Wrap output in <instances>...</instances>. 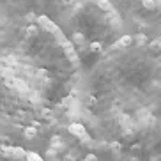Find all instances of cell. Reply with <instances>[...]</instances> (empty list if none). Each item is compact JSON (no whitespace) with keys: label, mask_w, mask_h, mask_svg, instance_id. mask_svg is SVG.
<instances>
[{"label":"cell","mask_w":161,"mask_h":161,"mask_svg":"<svg viewBox=\"0 0 161 161\" xmlns=\"http://www.w3.org/2000/svg\"><path fill=\"white\" fill-rule=\"evenodd\" d=\"M131 43H133V37H131V36H124V37H120V41H119V46L126 48V46H129Z\"/></svg>","instance_id":"cell-5"},{"label":"cell","mask_w":161,"mask_h":161,"mask_svg":"<svg viewBox=\"0 0 161 161\" xmlns=\"http://www.w3.org/2000/svg\"><path fill=\"white\" fill-rule=\"evenodd\" d=\"M0 66H4V60H0Z\"/></svg>","instance_id":"cell-17"},{"label":"cell","mask_w":161,"mask_h":161,"mask_svg":"<svg viewBox=\"0 0 161 161\" xmlns=\"http://www.w3.org/2000/svg\"><path fill=\"white\" fill-rule=\"evenodd\" d=\"M83 41V36H80V34H75V43H81Z\"/></svg>","instance_id":"cell-14"},{"label":"cell","mask_w":161,"mask_h":161,"mask_svg":"<svg viewBox=\"0 0 161 161\" xmlns=\"http://www.w3.org/2000/svg\"><path fill=\"white\" fill-rule=\"evenodd\" d=\"M25 18H27V21H29V23H32V21H36V19H37V18H36V14H32V13H29Z\"/></svg>","instance_id":"cell-12"},{"label":"cell","mask_w":161,"mask_h":161,"mask_svg":"<svg viewBox=\"0 0 161 161\" xmlns=\"http://www.w3.org/2000/svg\"><path fill=\"white\" fill-rule=\"evenodd\" d=\"M14 87H16V89H18V90H21V92H29V85H27V83H25V81L23 80H19V78H16V76H14Z\"/></svg>","instance_id":"cell-4"},{"label":"cell","mask_w":161,"mask_h":161,"mask_svg":"<svg viewBox=\"0 0 161 161\" xmlns=\"http://www.w3.org/2000/svg\"><path fill=\"white\" fill-rule=\"evenodd\" d=\"M25 136H27V138H34V136H36V129L27 128V129H25Z\"/></svg>","instance_id":"cell-10"},{"label":"cell","mask_w":161,"mask_h":161,"mask_svg":"<svg viewBox=\"0 0 161 161\" xmlns=\"http://www.w3.org/2000/svg\"><path fill=\"white\" fill-rule=\"evenodd\" d=\"M62 46H64V53L67 55V58H69V60H73V62H76V60H78L76 50H75V46H73L71 43H64Z\"/></svg>","instance_id":"cell-3"},{"label":"cell","mask_w":161,"mask_h":161,"mask_svg":"<svg viewBox=\"0 0 161 161\" xmlns=\"http://www.w3.org/2000/svg\"><path fill=\"white\" fill-rule=\"evenodd\" d=\"M25 158H27V161H43V158L39 156V154H36V152H27Z\"/></svg>","instance_id":"cell-7"},{"label":"cell","mask_w":161,"mask_h":161,"mask_svg":"<svg viewBox=\"0 0 161 161\" xmlns=\"http://www.w3.org/2000/svg\"><path fill=\"white\" fill-rule=\"evenodd\" d=\"M69 133H73L75 136L81 138L83 142H87V140H89V135H87L85 128H83L81 124H71V126H69Z\"/></svg>","instance_id":"cell-2"},{"label":"cell","mask_w":161,"mask_h":161,"mask_svg":"<svg viewBox=\"0 0 161 161\" xmlns=\"http://www.w3.org/2000/svg\"><path fill=\"white\" fill-rule=\"evenodd\" d=\"M90 50H92V52H99V50H101V44H99V43H92V44H90Z\"/></svg>","instance_id":"cell-11"},{"label":"cell","mask_w":161,"mask_h":161,"mask_svg":"<svg viewBox=\"0 0 161 161\" xmlns=\"http://www.w3.org/2000/svg\"><path fill=\"white\" fill-rule=\"evenodd\" d=\"M0 154L2 156H13V147H0Z\"/></svg>","instance_id":"cell-9"},{"label":"cell","mask_w":161,"mask_h":161,"mask_svg":"<svg viewBox=\"0 0 161 161\" xmlns=\"http://www.w3.org/2000/svg\"><path fill=\"white\" fill-rule=\"evenodd\" d=\"M37 21H39V25H41L44 30H48V32H52V34H58V32H60V30H58V27L53 23L48 16H39Z\"/></svg>","instance_id":"cell-1"},{"label":"cell","mask_w":161,"mask_h":161,"mask_svg":"<svg viewBox=\"0 0 161 161\" xmlns=\"http://www.w3.org/2000/svg\"><path fill=\"white\" fill-rule=\"evenodd\" d=\"M143 5L149 7V9H152V7H154V0H143Z\"/></svg>","instance_id":"cell-13"},{"label":"cell","mask_w":161,"mask_h":161,"mask_svg":"<svg viewBox=\"0 0 161 161\" xmlns=\"http://www.w3.org/2000/svg\"><path fill=\"white\" fill-rule=\"evenodd\" d=\"M25 154H27V152H25L21 147H13V156H16V158H25Z\"/></svg>","instance_id":"cell-8"},{"label":"cell","mask_w":161,"mask_h":161,"mask_svg":"<svg viewBox=\"0 0 161 161\" xmlns=\"http://www.w3.org/2000/svg\"><path fill=\"white\" fill-rule=\"evenodd\" d=\"M75 0H62V4H66V5H71Z\"/></svg>","instance_id":"cell-15"},{"label":"cell","mask_w":161,"mask_h":161,"mask_svg":"<svg viewBox=\"0 0 161 161\" xmlns=\"http://www.w3.org/2000/svg\"><path fill=\"white\" fill-rule=\"evenodd\" d=\"M87 161H96V156H87Z\"/></svg>","instance_id":"cell-16"},{"label":"cell","mask_w":161,"mask_h":161,"mask_svg":"<svg viewBox=\"0 0 161 161\" xmlns=\"http://www.w3.org/2000/svg\"><path fill=\"white\" fill-rule=\"evenodd\" d=\"M96 4L99 5L101 9H104V11H112V5H110V2L108 0H94Z\"/></svg>","instance_id":"cell-6"}]
</instances>
